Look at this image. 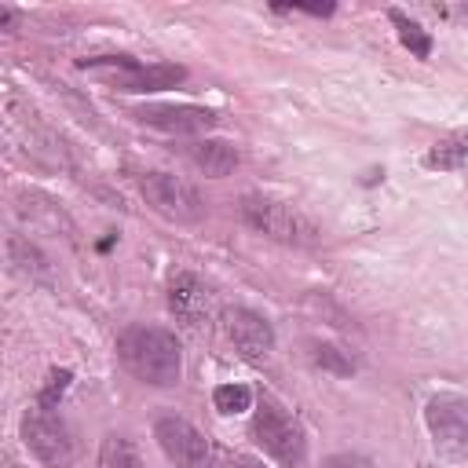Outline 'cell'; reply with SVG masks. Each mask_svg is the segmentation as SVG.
Returning a JSON list of instances; mask_svg holds the SVG:
<instances>
[{
  "label": "cell",
  "mask_w": 468,
  "mask_h": 468,
  "mask_svg": "<svg viewBox=\"0 0 468 468\" xmlns=\"http://www.w3.org/2000/svg\"><path fill=\"white\" fill-rule=\"evenodd\" d=\"M117 358L135 380L154 388H172L179 384V373H183L179 340L161 325H128L117 336Z\"/></svg>",
  "instance_id": "cell-1"
},
{
  "label": "cell",
  "mask_w": 468,
  "mask_h": 468,
  "mask_svg": "<svg viewBox=\"0 0 468 468\" xmlns=\"http://www.w3.org/2000/svg\"><path fill=\"white\" fill-rule=\"evenodd\" d=\"M241 219L271 238V241H282V245H296V249H307L318 241V227L289 201H278V197H263V194H249L241 197Z\"/></svg>",
  "instance_id": "cell-2"
},
{
  "label": "cell",
  "mask_w": 468,
  "mask_h": 468,
  "mask_svg": "<svg viewBox=\"0 0 468 468\" xmlns=\"http://www.w3.org/2000/svg\"><path fill=\"white\" fill-rule=\"evenodd\" d=\"M252 439L285 468H303L307 461V439L303 428L296 424V417L278 406L274 399H263L260 410L252 413Z\"/></svg>",
  "instance_id": "cell-3"
},
{
  "label": "cell",
  "mask_w": 468,
  "mask_h": 468,
  "mask_svg": "<svg viewBox=\"0 0 468 468\" xmlns=\"http://www.w3.org/2000/svg\"><path fill=\"white\" fill-rule=\"evenodd\" d=\"M139 190H143V201L168 223H197L205 216L201 194L172 172H146L139 179Z\"/></svg>",
  "instance_id": "cell-4"
},
{
  "label": "cell",
  "mask_w": 468,
  "mask_h": 468,
  "mask_svg": "<svg viewBox=\"0 0 468 468\" xmlns=\"http://www.w3.org/2000/svg\"><path fill=\"white\" fill-rule=\"evenodd\" d=\"M22 442L26 450L48 464V468H69L73 464V439H69V428L44 406H33L26 417H22Z\"/></svg>",
  "instance_id": "cell-5"
},
{
  "label": "cell",
  "mask_w": 468,
  "mask_h": 468,
  "mask_svg": "<svg viewBox=\"0 0 468 468\" xmlns=\"http://www.w3.org/2000/svg\"><path fill=\"white\" fill-rule=\"evenodd\" d=\"M154 439L176 468H212L216 464V453H212L208 439L183 417H157Z\"/></svg>",
  "instance_id": "cell-6"
},
{
  "label": "cell",
  "mask_w": 468,
  "mask_h": 468,
  "mask_svg": "<svg viewBox=\"0 0 468 468\" xmlns=\"http://www.w3.org/2000/svg\"><path fill=\"white\" fill-rule=\"evenodd\" d=\"M424 424L431 431V442L446 457H461L468 450V399L461 395H435L424 410Z\"/></svg>",
  "instance_id": "cell-7"
},
{
  "label": "cell",
  "mask_w": 468,
  "mask_h": 468,
  "mask_svg": "<svg viewBox=\"0 0 468 468\" xmlns=\"http://www.w3.org/2000/svg\"><path fill=\"white\" fill-rule=\"evenodd\" d=\"M168 311L186 325V329H212L216 322V292L190 271L172 274L168 282Z\"/></svg>",
  "instance_id": "cell-8"
},
{
  "label": "cell",
  "mask_w": 468,
  "mask_h": 468,
  "mask_svg": "<svg viewBox=\"0 0 468 468\" xmlns=\"http://www.w3.org/2000/svg\"><path fill=\"white\" fill-rule=\"evenodd\" d=\"M219 318H223V336L245 362H260L274 351V329L263 314L249 307H227Z\"/></svg>",
  "instance_id": "cell-9"
},
{
  "label": "cell",
  "mask_w": 468,
  "mask_h": 468,
  "mask_svg": "<svg viewBox=\"0 0 468 468\" xmlns=\"http://www.w3.org/2000/svg\"><path fill=\"white\" fill-rule=\"evenodd\" d=\"M135 121L150 124V128H161V132H176V135H197V132H208L219 124V113L216 110H205V106H172V102H143L132 110Z\"/></svg>",
  "instance_id": "cell-10"
},
{
  "label": "cell",
  "mask_w": 468,
  "mask_h": 468,
  "mask_svg": "<svg viewBox=\"0 0 468 468\" xmlns=\"http://www.w3.org/2000/svg\"><path fill=\"white\" fill-rule=\"evenodd\" d=\"M186 157H190L194 168H201V172L212 176V179H223V176H230V172L238 168V150H234L230 143H223V139L190 143V146H186Z\"/></svg>",
  "instance_id": "cell-11"
},
{
  "label": "cell",
  "mask_w": 468,
  "mask_h": 468,
  "mask_svg": "<svg viewBox=\"0 0 468 468\" xmlns=\"http://www.w3.org/2000/svg\"><path fill=\"white\" fill-rule=\"evenodd\" d=\"M7 260H11V267H15L22 278L40 282V285H51V263H48V256H44L33 241H26L22 234H11V238H7Z\"/></svg>",
  "instance_id": "cell-12"
},
{
  "label": "cell",
  "mask_w": 468,
  "mask_h": 468,
  "mask_svg": "<svg viewBox=\"0 0 468 468\" xmlns=\"http://www.w3.org/2000/svg\"><path fill=\"white\" fill-rule=\"evenodd\" d=\"M186 77L183 66H135L128 69V77H117V88L124 91H161V88H176Z\"/></svg>",
  "instance_id": "cell-13"
},
{
  "label": "cell",
  "mask_w": 468,
  "mask_h": 468,
  "mask_svg": "<svg viewBox=\"0 0 468 468\" xmlns=\"http://www.w3.org/2000/svg\"><path fill=\"white\" fill-rule=\"evenodd\" d=\"M464 157H468V135H464V132H457V135L439 139V143L428 150L424 165H428V168H439V172H453V168H461V165H464Z\"/></svg>",
  "instance_id": "cell-14"
},
{
  "label": "cell",
  "mask_w": 468,
  "mask_h": 468,
  "mask_svg": "<svg viewBox=\"0 0 468 468\" xmlns=\"http://www.w3.org/2000/svg\"><path fill=\"white\" fill-rule=\"evenodd\" d=\"M99 468H143V457L132 439L124 435H106L99 446Z\"/></svg>",
  "instance_id": "cell-15"
},
{
  "label": "cell",
  "mask_w": 468,
  "mask_h": 468,
  "mask_svg": "<svg viewBox=\"0 0 468 468\" xmlns=\"http://www.w3.org/2000/svg\"><path fill=\"white\" fill-rule=\"evenodd\" d=\"M388 18L399 26V40H402L417 58H428V55H431V37H428L413 18H406V15H402V11H395V7L388 11Z\"/></svg>",
  "instance_id": "cell-16"
},
{
  "label": "cell",
  "mask_w": 468,
  "mask_h": 468,
  "mask_svg": "<svg viewBox=\"0 0 468 468\" xmlns=\"http://www.w3.org/2000/svg\"><path fill=\"white\" fill-rule=\"evenodd\" d=\"M212 402L219 413H245L252 406V391L245 384H219L212 391Z\"/></svg>",
  "instance_id": "cell-17"
},
{
  "label": "cell",
  "mask_w": 468,
  "mask_h": 468,
  "mask_svg": "<svg viewBox=\"0 0 468 468\" xmlns=\"http://www.w3.org/2000/svg\"><path fill=\"white\" fill-rule=\"evenodd\" d=\"M311 358H314V366H322V369H329V373H340V377H347V373L355 369L351 355L340 351L336 344H314V347H311Z\"/></svg>",
  "instance_id": "cell-18"
},
{
  "label": "cell",
  "mask_w": 468,
  "mask_h": 468,
  "mask_svg": "<svg viewBox=\"0 0 468 468\" xmlns=\"http://www.w3.org/2000/svg\"><path fill=\"white\" fill-rule=\"evenodd\" d=\"M69 388V369H55L51 377H48V388L40 391V402L37 406H44V410H55V402L62 399V391Z\"/></svg>",
  "instance_id": "cell-19"
},
{
  "label": "cell",
  "mask_w": 468,
  "mask_h": 468,
  "mask_svg": "<svg viewBox=\"0 0 468 468\" xmlns=\"http://www.w3.org/2000/svg\"><path fill=\"white\" fill-rule=\"evenodd\" d=\"M322 468H373V461L362 453H333L322 461Z\"/></svg>",
  "instance_id": "cell-20"
},
{
  "label": "cell",
  "mask_w": 468,
  "mask_h": 468,
  "mask_svg": "<svg viewBox=\"0 0 468 468\" xmlns=\"http://www.w3.org/2000/svg\"><path fill=\"white\" fill-rule=\"evenodd\" d=\"M234 468H263V464H260L256 457H238V461H234Z\"/></svg>",
  "instance_id": "cell-21"
},
{
  "label": "cell",
  "mask_w": 468,
  "mask_h": 468,
  "mask_svg": "<svg viewBox=\"0 0 468 468\" xmlns=\"http://www.w3.org/2000/svg\"><path fill=\"white\" fill-rule=\"evenodd\" d=\"M7 468H15V464H7Z\"/></svg>",
  "instance_id": "cell-22"
}]
</instances>
